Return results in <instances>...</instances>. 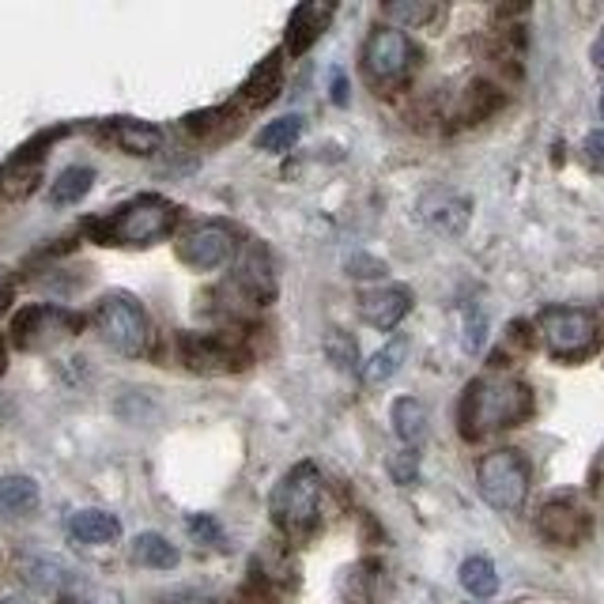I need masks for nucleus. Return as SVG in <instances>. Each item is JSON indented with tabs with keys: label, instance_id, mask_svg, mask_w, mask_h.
I'll list each match as a JSON object with an SVG mask.
<instances>
[{
	"label": "nucleus",
	"instance_id": "nucleus-7",
	"mask_svg": "<svg viewBox=\"0 0 604 604\" xmlns=\"http://www.w3.org/2000/svg\"><path fill=\"white\" fill-rule=\"evenodd\" d=\"M84 325V317L72 314L65 306H50V302H42V306H27L15 314L12 322V341L20 352H45V347L61 344L65 336H72L76 329Z\"/></svg>",
	"mask_w": 604,
	"mask_h": 604
},
{
	"label": "nucleus",
	"instance_id": "nucleus-36",
	"mask_svg": "<svg viewBox=\"0 0 604 604\" xmlns=\"http://www.w3.org/2000/svg\"><path fill=\"white\" fill-rule=\"evenodd\" d=\"M0 604H31V601H27V597H20V593H8V597L0 601Z\"/></svg>",
	"mask_w": 604,
	"mask_h": 604
},
{
	"label": "nucleus",
	"instance_id": "nucleus-32",
	"mask_svg": "<svg viewBox=\"0 0 604 604\" xmlns=\"http://www.w3.org/2000/svg\"><path fill=\"white\" fill-rule=\"evenodd\" d=\"M585 159H590V167H604V133H593L585 140Z\"/></svg>",
	"mask_w": 604,
	"mask_h": 604
},
{
	"label": "nucleus",
	"instance_id": "nucleus-31",
	"mask_svg": "<svg viewBox=\"0 0 604 604\" xmlns=\"http://www.w3.org/2000/svg\"><path fill=\"white\" fill-rule=\"evenodd\" d=\"M347 277H386V264L374 261V258H363V253H355V258L347 261Z\"/></svg>",
	"mask_w": 604,
	"mask_h": 604
},
{
	"label": "nucleus",
	"instance_id": "nucleus-23",
	"mask_svg": "<svg viewBox=\"0 0 604 604\" xmlns=\"http://www.w3.org/2000/svg\"><path fill=\"white\" fill-rule=\"evenodd\" d=\"M405 360H408V336H405V333H397V336H393V341L371 360L367 382H371V386H382V382H389L393 374L405 367Z\"/></svg>",
	"mask_w": 604,
	"mask_h": 604
},
{
	"label": "nucleus",
	"instance_id": "nucleus-22",
	"mask_svg": "<svg viewBox=\"0 0 604 604\" xmlns=\"http://www.w3.org/2000/svg\"><path fill=\"white\" fill-rule=\"evenodd\" d=\"M91 186H95V170L91 167H65L58 174V181L50 186V200L58 208L80 205V200L91 194Z\"/></svg>",
	"mask_w": 604,
	"mask_h": 604
},
{
	"label": "nucleus",
	"instance_id": "nucleus-37",
	"mask_svg": "<svg viewBox=\"0 0 604 604\" xmlns=\"http://www.w3.org/2000/svg\"><path fill=\"white\" fill-rule=\"evenodd\" d=\"M8 371V352H4V341H0V374Z\"/></svg>",
	"mask_w": 604,
	"mask_h": 604
},
{
	"label": "nucleus",
	"instance_id": "nucleus-14",
	"mask_svg": "<svg viewBox=\"0 0 604 604\" xmlns=\"http://www.w3.org/2000/svg\"><path fill=\"white\" fill-rule=\"evenodd\" d=\"M42 181V155L15 152L12 159L0 167V197L4 200H23L39 189Z\"/></svg>",
	"mask_w": 604,
	"mask_h": 604
},
{
	"label": "nucleus",
	"instance_id": "nucleus-38",
	"mask_svg": "<svg viewBox=\"0 0 604 604\" xmlns=\"http://www.w3.org/2000/svg\"><path fill=\"white\" fill-rule=\"evenodd\" d=\"M601 117H604V95H601Z\"/></svg>",
	"mask_w": 604,
	"mask_h": 604
},
{
	"label": "nucleus",
	"instance_id": "nucleus-21",
	"mask_svg": "<svg viewBox=\"0 0 604 604\" xmlns=\"http://www.w3.org/2000/svg\"><path fill=\"white\" fill-rule=\"evenodd\" d=\"M133 563L148 566V571H170V566H178V548L163 533H140L133 540Z\"/></svg>",
	"mask_w": 604,
	"mask_h": 604
},
{
	"label": "nucleus",
	"instance_id": "nucleus-11",
	"mask_svg": "<svg viewBox=\"0 0 604 604\" xmlns=\"http://www.w3.org/2000/svg\"><path fill=\"white\" fill-rule=\"evenodd\" d=\"M355 310H360V317L371 329L389 333V329H397L400 322H405V314L412 310V291L400 288V283H389V288H371V291H363V295H360Z\"/></svg>",
	"mask_w": 604,
	"mask_h": 604
},
{
	"label": "nucleus",
	"instance_id": "nucleus-26",
	"mask_svg": "<svg viewBox=\"0 0 604 604\" xmlns=\"http://www.w3.org/2000/svg\"><path fill=\"white\" fill-rule=\"evenodd\" d=\"M382 15L400 27H424L438 15V4H431V0H389Z\"/></svg>",
	"mask_w": 604,
	"mask_h": 604
},
{
	"label": "nucleus",
	"instance_id": "nucleus-35",
	"mask_svg": "<svg viewBox=\"0 0 604 604\" xmlns=\"http://www.w3.org/2000/svg\"><path fill=\"white\" fill-rule=\"evenodd\" d=\"M333 98L336 103H344V80L341 76H336V84H333Z\"/></svg>",
	"mask_w": 604,
	"mask_h": 604
},
{
	"label": "nucleus",
	"instance_id": "nucleus-12",
	"mask_svg": "<svg viewBox=\"0 0 604 604\" xmlns=\"http://www.w3.org/2000/svg\"><path fill=\"white\" fill-rule=\"evenodd\" d=\"M537 529L544 533V540H552V544H579V540L590 533V518H585V510H579L574 502L555 499L540 510Z\"/></svg>",
	"mask_w": 604,
	"mask_h": 604
},
{
	"label": "nucleus",
	"instance_id": "nucleus-27",
	"mask_svg": "<svg viewBox=\"0 0 604 604\" xmlns=\"http://www.w3.org/2000/svg\"><path fill=\"white\" fill-rule=\"evenodd\" d=\"M231 122H235L231 110L219 106V110H200V114H189L186 117V129L197 133V136H208L212 129H219V125H231Z\"/></svg>",
	"mask_w": 604,
	"mask_h": 604
},
{
	"label": "nucleus",
	"instance_id": "nucleus-33",
	"mask_svg": "<svg viewBox=\"0 0 604 604\" xmlns=\"http://www.w3.org/2000/svg\"><path fill=\"white\" fill-rule=\"evenodd\" d=\"M12 295H15V280H12V272L0 264V314L12 306Z\"/></svg>",
	"mask_w": 604,
	"mask_h": 604
},
{
	"label": "nucleus",
	"instance_id": "nucleus-13",
	"mask_svg": "<svg viewBox=\"0 0 604 604\" xmlns=\"http://www.w3.org/2000/svg\"><path fill=\"white\" fill-rule=\"evenodd\" d=\"M329 20H333V4H299L288 20V53L299 58L310 45L325 34Z\"/></svg>",
	"mask_w": 604,
	"mask_h": 604
},
{
	"label": "nucleus",
	"instance_id": "nucleus-16",
	"mask_svg": "<svg viewBox=\"0 0 604 604\" xmlns=\"http://www.w3.org/2000/svg\"><path fill=\"white\" fill-rule=\"evenodd\" d=\"M393 431H397V438L408 446V450H419L427 431H431V416H427L424 400L400 397L397 405H393Z\"/></svg>",
	"mask_w": 604,
	"mask_h": 604
},
{
	"label": "nucleus",
	"instance_id": "nucleus-29",
	"mask_svg": "<svg viewBox=\"0 0 604 604\" xmlns=\"http://www.w3.org/2000/svg\"><path fill=\"white\" fill-rule=\"evenodd\" d=\"M189 533H194L200 544H223V529H219V521L208 514L189 518Z\"/></svg>",
	"mask_w": 604,
	"mask_h": 604
},
{
	"label": "nucleus",
	"instance_id": "nucleus-5",
	"mask_svg": "<svg viewBox=\"0 0 604 604\" xmlns=\"http://www.w3.org/2000/svg\"><path fill=\"white\" fill-rule=\"evenodd\" d=\"M476 488L488 507L502 510H521V502L529 496V469L514 450H491L476 465Z\"/></svg>",
	"mask_w": 604,
	"mask_h": 604
},
{
	"label": "nucleus",
	"instance_id": "nucleus-20",
	"mask_svg": "<svg viewBox=\"0 0 604 604\" xmlns=\"http://www.w3.org/2000/svg\"><path fill=\"white\" fill-rule=\"evenodd\" d=\"M277 91H280V53H269L242 84V98L246 106H269L277 98Z\"/></svg>",
	"mask_w": 604,
	"mask_h": 604
},
{
	"label": "nucleus",
	"instance_id": "nucleus-10",
	"mask_svg": "<svg viewBox=\"0 0 604 604\" xmlns=\"http://www.w3.org/2000/svg\"><path fill=\"white\" fill-rule=\"evenodd\" d=\"M178 347H181V363L197 374H235L246 367L242 347H235L231 341L212 333H186Z\"/></svg>",
	"mask_w": 604,
	"mask_h": 604
},
{
	"label": "nucleus",
	"instance_id": "nucleus-18",
	"mask_svg": "<svg viewBox=\"0 0 604 604\" xmlns=\"http://www.w3.org/2000/svg\"><path fill=\"white\" fill-rule=\"evenodd\" d=\"M106 140H114L117 148L129 155H152V152H159L163 133L148 122H129V117H125V122L106 125Z\"/></svg>",
	"mask_w": 604,
	"mask_h": 604
},
{
	"label": "nucleus",
	"instance_id": "nucleus-6",
	"mask_svg": "<svg viewBox=\"0 0 604 604\" xmlns=\"http://www.w3.org/2000/svg\"><path fill=\"white\" fill-rule=\"evenodd\" d=\"M537 329H540V336H544L548 352H552L555 360H582V355H590L601 341L593 314H585V310H571V306L544 310Z\"/></svg>",
	"mask_w": 604,
	"mask_h": 604
},
{
	"label": "nucleus",
	"instance_id": "nucleus-17",
	"mask_svg": "<svg viewBox=\"0 0 604 604\" xmlns=\"http://www.w3.org/2000/svg\"><path fill=\"white\" fill-rule=\"evenodd\" d=\"M69 533L80 544H114L122 537V521L106 514V510H76L69 518Z\"/></svg>",
	"mask_w": 604,
	"mask_h": 604
},
{
	"label": "nucleus",
	"instance_id": "nucleus-9",
	"mask_svg": "<svg viewBox=\"0 0 604 604\" xmlns=\"http://www.w3.org/2000/svg\"><path fill=\"white\" fill-rule=\"evenodd\" d=\"M408 65H412V42L397 27H378L363 42V72H367L371 84L378 87L397 84V80H405Z\"/></svg>",
	"mask_w": 604,
	"mask_h": 604
},
{
	"label": "nucleus",
	"instance_id": "nucleus-15",
	"mask_svg": "<svg viewBox=\"0 0 604 604\" xmlns=\"http://www.w3.org/2000/svg\"><path fill=\"white\" fill-rule=\"evenodd\" d=\"M419 212H424V219L435 227V231H442V235H461V231H465V223H469V200L450 194V189H438V194L424 197Z\"/></svg>",
	"mask_w": 604,
	"mask_h": 604
},
{
	"label": "nucleus",
	"instance_id": "nucleus-34",
	"mask_svg": "<svg viewBox=\"0 0 604 604\" xmlns=\"http://www.w3.org/2000/svg\"><path fill=\"white\" fill-rule=\"evenodd\" d=\"M593 61H597V65L604 69V31H601V39L593 42Z\"/></svg>",
	"mask_w": 604,
	"mask_h": 604
},
{
	"label": "nucleus",
	"instance_id": "nucleus-25",
	"mask_svg": "<svg viewBox=\"0 0 604 604\" xmlns=\"http://www.w3.org/2000/svg\"><path fill=\"white\" fill-rule=\"evenodd\" d=\"M461 585L472 593V597H491L499 590V574L496 563L483 560V555H472V560L461 563Z\"/></svg>",
	"mask_w": 604,
	"mask_h": 604
},
{
	"label": "nucleus",
	"instance_id": "nucleus-4",
	"mask_svg": "<svg viewBox=\"0 0 604 604\" xmlns=\"http://www.w3.org/2000/svg\"><path fill=\"white\" fill-rule=\"evenodd\" d=\"M91 322H95V333L103 336V344L114 347L117 355L136 360L152 347V322L129 291H110V295L98 299Z\"/></svg>",
	"mask_w": 604,
	"mask_h": 604
},
{
	"label": "nucleus",
	"instance_id": "nucleus-2",
	"mask_svg": "<svg viewBox=\"0 0 604 604\" xmlns=\"http://www.w3.org/2000/svg\"><path fill=\"white\" fill-rule=\"evenodd\" d=\"M174 223H178V208L167 197L144 194L122 205L117 212H110L106 219H91L87 235L103 246H152L167 238Z\"/></svg>",
	"mask_w": 604,
	"mask_h": 604
},
{
	"label": "nucleus",
	"instance_id": "nucleus-8",
	"mask_svg": "<svg viewBox=\"0 0 604 604\" xmlns=\"http://www.w3.org/2000/svg\"><path fill=\"white\" fill-rule=\"evenodd\" d=\"M235 231L219 219H200L178 235V258L197 272H216L235 258Z\"/></svg>",
	"mask_w": 604,
	"mask_h": 604
},
{
	"label": "nucleus",
	"instance_id": "nucleus-28",
	"mask_svg": "<svg viewBox=\"0 0 604 604\" xmlns=\"http://www.w3.org/2000/svg\"><path fill=\"white\" fill-rule=\"evenodd\" d=\"M329 355H333V363H336V367H344V371L360 367V352H355V341H347L341 329L329 336Z\"/></svg>",
	"mask_w": 604,
	"mask_h": 604
},
{
	"label": "nucleus",
	"instance_id": "nucleus-3",
	"mask_svg": "<svg viewBox=\"0 0 604 604\" xmlns=\"http://www.w3.org/2000/svg\"><path fill=\"white\" fill-rule=\"evenodd\" d=\"M272 521L283 537H310L317 529V518H322V472L317 465L302 461L295 465L272 491Z\"/></svg>",
	"mask_w": 604,
	"mask_h": 604
},
{
	"label": "nucleus",
	"instance_id": "nucleus-1",
	"mask_svg": "<svg viewBox=\"0 0 604 604\" xmlns=\"http://www.w3.org/2000/svg\"><path fill=\"white\" fill-rule=\"evenodd\" d=\"M533 412V393L525 382L510 378V374H483L465 389L461 400V435L483 438L499 427H514Z\"/></svg>",
	"mask_w": 604,
	"mask_h": 604
},
{
	"label": "nucleus",
	"instance_id": "nucleus-30",
	"mask_svg": "<svg viewBox=\"0 0 604 604\" xmlns=\"http://www.w3.org/2000/svg\"><path fill=\"white\" fill-rule=\"evenodd\" d=\"M389 469H393V480H397V483H412V480H416V469H419V454L405 450L400 457H393Z\"/></svg>",
	"mask_w": 604,
	"mask_h": 604
},
{
	"label": "nucleus",
	"instance_id": "nucleus-19",
	"mask_svg": "<svg viewBox=\"0 0 604 604\" xmlns=\"http://www.w3.org/2000/svg\"><path fill=\"white\" fill-rule=\"evenodd\" d=\"M39 483L31 480V476H23V472H12V476H4L0 480V510L4 514H12V518H23V514H31L34 507H39Z\"/></svg>",
	"mask_w": 604,
	"mask_h": 604
},
{
	"label": "nucleus",
	"instance_id": "nucleus-24",
	"mask_svg": "<svg viewBox=\"0 0 604 604\" xmlns=\"http://www.w3.org/2000/svg\"><path fill=\"white\" fill-rule=\"evenodd\" d=\"M302 136V117L299 114H288V117H277L269 122L264 129L258 133V148L261 152H291Z\"/></svg>",
	"mask_w": 604,
	"mask_h": 604
}]
</instances>
